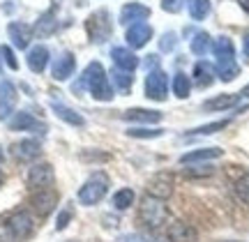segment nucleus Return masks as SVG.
Listing matches in <instances>:
<instances>
[{"instance_id":"nucleus-1","label":"nucleus","mask_w":249,"mask_h":242,"mask_svg":"<svg viewBox=\"0 0 249 242\" xmlns=\"http://www.w3.org/2000/svg\"><path fill=\"white\" fill-rule=\"evenodd\" d=\"M210 51L214 53V72L224 83L233 81L240 74V65L235 63V46L226 35L213 39V49Z\"/></svg>"},{"instance_id":"nucleus-2","label":"nucleus","mask_w":249,"mask_h":242,"mask_svg":"<svg viewBox=\"0 0 249 242\" xmlns=\"http://www.w3.org/2000/svg\"><path fill=\"white\" fill-rule=\"evenodd\" d=\"M81 86H86L90 95L95 99H99V102H111V99H113V86H111L104 67L99 63H90L88 67L83 69Z\"/></svg>"},{"instance_id":"nucleus-3","label":"nucleus","mask_w":249,"mask_h":242,"mask_svg":"<svg viewBox=\"0 0 249 242\" xmlns=\"http://www.w3.org/2000/svg\"><path fill=\"white\" fill-rule=\"evenodd\" d=\"M86 33H88L90 42H95V44L107 42L108 37H111V33H113L108 9H97V12H92V14L86 18Z\"/></svg>"},{"instance_id":"nucleus-4","label":"nucleus","mask_w":249,"mask_h":242,"mask_svg":"<svg viewBox=\"0 0 249 242\" xmlns=\"http://www.w3.org/2000/svg\"><path fill=\"white\" fill-rule=\"evenodd\" d=\"M139 219L148 228H160L166 222V206L161 198L155 196H143L141 198V210H139Z\"/></svg>"},{"instance_id":"nucleus-5","label":"nucleus","mask_w":249,"mask_h":242,"mask_svg":"<svg viewBox=\"0 0 249 242\" xmlns=\"http://www.w3.org/2000/svg\"><path fill=\"white\" fill-rule=\"evenodd\" d=\"M108 191V178L104 173H95L86 180V185L79 189V201L83 206H97Z\"/></svg>"},{"instance_id":"nucleus-6","label":"nucleus","mask_w":249,"mask_h":242,"mask_svg":"<svg viewBox=\"0 0 249 242\" xmlns=\"http://www.w3.org/2000/svg\"><path fill=\"white\" fill-rule=\"evenodd\" d=\"M169 95V79L161 69H150V74L145 76V97L152 102H164Z\"/></svg>"},{"instance_id":"nucleus-7","label":"nucleus","mask_w":249,"mask_h":242,"mask_svg":"<svg viewBox=\"0 0 249 242\" xmlns=\"http://www.w3.org/2000/svg\"><path fill=\"white\" fill-rule=\"evenodd\" d=\"M173 187H176V178H173L171 173H166V171L155 173V175L148 180V196L166 201L169 196H173Z\"/></svg>"},{"instance_id":"nucleus-8","label":"nucleus","mask_w":249,"mask_h":242,"mask_svg":"<svg viewBox=\"0 0 249 242\" xmlns=\"http://www.w3.org/2000/svg\"><path fill=\"white\" fill-rule=\"evenodd\" d=\"M7 231L14 240H26L33 233V217L26 210H18L7 219Z\"/></svg>"},{"instance_id":"nucleus-9","label":"nucleus","mask_w":249,"mask_h":242,"mask_svg":"<svg viewBox=\"0 0 249 242\" xmlns=\"http://www.w3.org/2000/svg\"><path fill=\"white\" fill-rule=\"evenodd\" d=\"M30 206H33V210L39 217L51 215L55 210V206H58V194L53 189H37L35 194L30 196Z\"/></svg>"},{"instance_id":"nucleus-10","label":"nucleus","mask_w":249,"mask_h":242,"mask_svg":"<svg viewBox=\"0 0 249 242\" xmlns=\"http://www.w3.org/2000/svg\"><path fill=\"white\" fill-rule=\"evenodd\" d=\"M28 187L30 189H46L51 182H53V166L51 164H35L33 169L28 171Z\"/></svg>"},{"instance_id":"nucleus-11","label":"nucleus","mask_w":249,"mask_h":242,"mask_svg":"<svg viewBox=\"0 0 249 242\" xmlns=\"http://www.w3.org/2000/svg\"><path fill=\"white\" fill-rule=\"evenodd\" d=\"M124 39H127V44L132 46V49H143V46L152 39V26H150V23H145V21H141V23H134V26L127 28Z\"/></svg>"},{"instance_id":"nucleus-12","label":"nucleus","mask_w":249,"mask_h":242,"mask_svg":"<svg viewBox=\"0 0 249 242\" xmlns=\"http://www.w3.org/2000/svg\"><path fill=\"white\" fill-rule=\"evenodd\" d=\"M166 238H169L171 242H196L198 231H196L192 224L182 222V219H176V222L169 224V228H166Z\"/></svg>"},{"instance_id":"nucleus-13","label":"nucleus","mask_w":249,"mask_h":242,"mask_svg":"<svg viewBox=\"0 0 249 242\" xmlns=\"http://www.w3.org/2000/svg\"><path fill=\"white\" fill-rule=\"evenodd\" d=\"M12 155L18 161H33L42 155V145L35 138H23V141H17V143L12 145Z\"/></svg>"},{"instance_id":"nucleus-14","label":"nucleus","mask_w":249,"mask_h":242,"mask_svg":"<svg viewBox=\"0 0 249 242\" xmlns=\"http://www.w3.org/2000/svg\"><path fill=\"white\" fill-rule=\"evenodd\" d=\"M17 99V88L12 86V81H0V120L12 116Z\"/></svg>"},{"instance_id":"nucleus-15","label":"nucleus","mask_w":249,"mask_h":242,"mask_svg":"<svg viewBox=\"0 0 249 242\" xmlns=\"http://www.w3.org/2000/svg\"><path fill=\"white\" fill-rule=\"evenodd\" d=\"M150 17V9L141 5V2H127L123 9H120V23L123 26H134V23H141Z\"/></svg>"},{"instance_id":"nucleus-16","label":"nucleus","mask_w":249,"mask_h":242,"mask_svg":"<svg viewBox=\"0 0 249 242\" xmlns=\"http://www.w3.org/2000/svg\"><path fill=\"white\" fill-rule=\"evenodd\" d=\"M9 129H14V132H42V134H44L46 127L42 125L39 120H35L30 113L18 111V113H14L12 120H9Z\"/></svg>"},{"instance_id":"nucleus-17","label":"nucleus","mask_w":249,"mask_h":242,"mask_svg":"<svg viewBox=\"0 0 249 242\" xmlns=\"http://www.w3.org/2000/svg\"><path fill=\"white\" fill-rule=\"evenodd\" d=\"M7 33H9L12 44L17 46V49H28L30 39H33V28L26 26V23H21V21L9 23V26H7Z\"/></svg>"},{"instance_id":"nucleus-18","label":"nucleus","mask_w":249,"mask_h":242,"mask_svg":"<svg viewBox=\"0 0 249 242\" xmlns=\"http://www.w3.org/2000/svg\"><path fill=\"white\" fill-rule=\"evenodd\" d=\"M111 58H113V63H116L118 69H123V72H134V69L141 65V60H139L129 49H124V46H116V49L111 51Z\"/></svg>"},{"instance_id":"nucleus-19","label":"nucleus","mask_w":249,"mask_h":242,"mask_svg":"<svg viewBox=\"0 0 249 242\" xmlns=\"http://www.w3.org/2000/svg\"><path fill=\"white\" fill-rule=\"evenodd\" d=\"M74 69H76V60H74V55H71L70 51H65V53L53 63L51 74H53L55 81H67L71 74H74Z\"/></svg>"},{"instance_id":"nucleus-20","label":"nucleus","mask_w":249,"mask_h":242,"mask_svg":"<svg viewBox=\"0 0 249 242\" xmlns=\"http://www.w3.org/2000/svg\"><path fill=\"white\" fill-rule=\"evenodd\" d=\"M49 49L46 46H42V44H37V46H33L30 51H28V67L33 69L35 74H42L46 69V65H49Z\"/></svg>"},{"instance_id":"nucleus-21","label":"nucleus","mask_w":249,"mask_h":242,"mask_svg":"<svg viewBox=\"0 0 249 242\" xmlns=\"http://www.w3.org/2000/svg\"><path fill=\"white\" fill-rule=\"evenodd\" d=\"M224 150L222 148H201V150H192V153H185L180 157V164L187 166V164H198V161H210L222 157Z\"/></svg>"},{"instance_id":"nucleus-22","label":"nucleus","mask_w":249,"mask_h":242,"mask_svg":"<svg viewBox=\"0 0 249 242\" xmlns=\"http://www.w3.org/2000/svg\"><path fill=\"white\" fill-rule=\"evenodd\" d=\"M123 118L127 120V122H148V125H152V122H160L161 120V113L160 111H152V108H129V111H124Z\"/></svg>"},{"instance_id":"nucleus-23","label":"nucleus","mask_w":249,"mask_h":242,"mask_svg":"<svg viewBox=\"0 0 249 242\" xmlns=\"http://www.w3.org/2000/svg\"><path fill=\"white\" fill-rule=\"evenodd\" d=\"M240 102V95H231V92H224V95H217L214 99H208L203 104L205 111H226V108H233Z\"/></svg>"},{"instance_id":"nucleus-24","label":"nucleus","mask_w":249,"mask_h":242,"mask_svg":"<svg viewBox=\"0 0 249 242\" xmlns=\"http://www.w3.org/2000/svg\"><path fill=\"white\" fill-rule=\"evenodd\" d=\"M194 81L198 88H208L214 81V67L210 63H205V60H198L194 65Z\"/></svg>"},{"instance_id":"nucleus-25","label":"nucleus","mask_w":249,"mask_h":242,"mask_svg":"<svg viewBox=\"0 0 249 242\" xmlns=\"http://www.w3.org/2000/svg\"><path fill=\"white\" fill-rule=\"evenodd\" d=\"M55 28H58V21H55V9H51V12H46V14H42L39 17V21H37L35 26V33L37 37H49L55 33Z\"/></svg>"},{"instance_id":"nucleus-26","label":"nucleus","mask_w":249,"mask_h":242,"mask_svg":"<svg viewBox=\"0 0 249 242\" xmlns=\"http://www.w3.org/2000/svg\"><path fill=\"white\" fill-rule=\"evenodd\" d=\"M51 108H53V113L60 120H65L67 125H74V127H81L83 125V116H79L74 108H70V106H65V104H58V102H53L51 104Z\"/></svg>"},{"instance_id":"nucleus-27","label":"nucleus","mask_w":249,"mask_h":242,"mask_svg":"<svg viewBox=\"0 0 249 242\" xmlns=\"http://www.w3.org/2000/svg\"><path fill=\"white\" fill-rule=\"evenodd\" d=\"M213 49V37L208 35L205 30H201V33H196L194 39H192V51H194L198 58H203L208 51Z\"/></svg>"},{"instance_id":"nucleus-28","label":"nucleus","mask_w":249,"mask_h":242,"mask_svg":"<svg viewBox=\"0 0 249 242\" xmlns=\"http://www.w3.org/2000/svg\"><path fill=\"white\" fill-rule=\"evenodd\" d=\"M187 9L194 21H203L210 14V0H187Z\"/></svg>"},{"instance_id":"nucleus-29","label":"nucleus","mask_w":249,"mask_h":242,"mask_svg":"<svg viewBox=\"0 0 249 242\" xmlns=\"http://www.w3.org/2000/svg\"><path fill=\"white\" fill-rule=\"evenodd\" d=\"M173 92H176V97L178 99H187L189 95H192V81H189L187 74L178 72L176 76H173Z\"/></svg>"},{"instance_id":"nucleus-30","label":"nucleus","mask_w":249,"mask_h":242,"mask_svg":"<svg viewBox=\"0 0 249 242\" xmlns=\"http://www.w3.org/2000/svg\"><path fill=\"white\" fill-rule=\"evenodd\" d=\"M111 83H113V86H116L118 90H123V92H129V88H132V74L129 72H123V69H113V72H111Z\"/></svg>"},{"instance_id":"nucleus-31","label":"nucleus","mask_w":249,"mask_h":242,"mask_svg":"<svg viewBox=\"0 0 249 242\" xmlns=\"http://www.w3.org/2000/svg\"><path fill=\"white\" fill-rule=\"evenodd\" d=\"M134 198H136V194H134L132 189H120V191H116V196H113V207L116 210H127V207L134 206Z\"/></svg>"},{"instance_id":"nucleus-32","label":"nucleus","mask_w":249,"mask_h":242,"mask_svg":"<svg viewBox=\"0 0 249 242\" xmlns=\"http://www.w3.org/2000/svg\"><path fill=\"white\" fill-rule=\"evenodd\" d=\"M231 125V118H224V120H217V122H210V125H203V127H196V129H192L189 134H214V132H219V129H224V127Z\"/></svg>"},{"instance_id":"nucleus-33","label":"nucleus","mask_w":249,"mask_h":242,"mask_svg":"<svg viewBox=\"0 0 249 242\" xmlns=\"http://www.w3.org/2000/svg\"><path fill=\"white\" fill-rule=\"evenodd\" d=\"M161 134H164V129H141V127L127 129V136H132V138H157Z\"/></svg>"},{"instance_id":"nucleus-34","label":"nucleus","mask_w":249,"mask_h":242,"mask_svg":"<svg viewBox=\"0 0 249 242\" xmlns=\"http://www.w3.org/2000/svg\"><path fill=\"white\" fill-rule=\"evenodd\" d=\"M235 194H238V198H240L242 203L249 206V173H245V175L235 182Z\"/></svg>"},{"instance_id":"nucleus-35","label":"nucleus","mask_w":249,"mask_h":242,"mask_svg":"<svg viewBox=\"0 0 249 242\" xmlns=\"http://www.w3.org/2000/svg\"><path fill=\"white\" fill-rule=\"evenodd\" d=\"M185 173L192 178H205V175H213L214 169L213 166H192V169H185Z\"/></svg>"},{"instance_id":"nucleus-36","label":"nucleus","mask_w":249,"mask_h":242,"mask_svg":"<svg viewBox=\"0 0 249 242\" xmlns=\"http://www.w3.org/2000/svg\"><path fill=\"white\" fill-rule=\"evenodd\" d=\"M0 55H2V60L7 63L9 69H18V63H17V58H14V51H12L9 46H2V49H0Z\"/></svg>"},{"instance_id":"nucleus-37","label":"nucleus","mask_w":249,"mask_h":242,"mask_svg":"<svg viewBox=\"0 0 249 242\" xmlns=\"http://www.w3.org/2000/svg\"><path fill=\"white\" fill-rule=\"evenodd\" d=\"M182 5H185V0H161V9L169 14H178Z\"/></svg>"},{"instance_id":"nucleus-38","label":"nucleus","mask_w":249,"mask_h":242,"mask_svg":"<svg viewBox=\"0 0 249 242\" xmlns=\"http://www.w3.org/2000/svg\"><path fill=\"white\" fill-rule=\"evenodd\" d=\"M176 42H178V37H176V33H166V35L161 37V42H160V51H171L173 46H176Z\"/></svg>"},{"instance_id":"nucleus-39","label":"nucleus","mask_w":249,"mask_h":242,"mask_svg":"<svg viewBox=\"0 0 249 242\" xmlns=\"http://www.w3.org/2000/svg\"><path fill=\"white\" fill-rule=\"evenodd\" d=\"M70 219H71V210L67 207V210H62V212H60V217H58V224H55V228H58V231H62L65 226L70 224Z\"/></svg>"},{"instance_id":"nucleus-40","label":"nucleus","mask_w":249,"mask_h":242,"mask_svg":"<svg viewBox=\"0 0 249 242\" xmlns=\"http://www.w3.org/2000/svg\"><path fill=\"white\" fill-rule=\"evenodd\" d=\"M116 242H145V238H141V235H136V233H124Z\"/></svg>"},{"instance_id":"nucleus-41","label":"nucleus","mask_w":249,"mask_h":242,"mask_svg":"<svg viewBox=\"0 0 249 242\" xmlns=\"http://www.w3.org/2000/svg\"><path fill=\"white\" fill-rule=\"evenodd\" d=\"M242 53H245V58L249 60V35L245 37V42H242Z\"/></svg>"},{"instance_id":"nucleus-42","label":"nucleus","mask_w":249,"mask_h":242,"mask_svg":"<svg viewBox=\"0 0 249 242\" xmlns=\"http://www.w3.org/2000/svg\"><path fill=\"white\" fill-rule=\"evenodd\" d=\"M145 58H148V60H145L143 65H148V67H152V65L157 63V55H145Z\"/></svg>"},{"instance_id":"nucleus-43","label":"nucleus","mask_w":249,"mask_h":242,"mask_svg":"<svg viewBox=\"0 0 249 242\" xmlns=\"http://www.w3.org/2000/svg\"><path fill=\"white\" fill-rule=\"evenodd\" d=\"M240 97H247V99H249V83H247V86H245V88H242V92H240Z\"/></svg>"},{"instance_id":"nucleus-44","label":"nucleus","mask_w":249,"mask_h":242,"mask_svg":"<svg viewBox=\"0 0 249 242\" xmlns=\"http://www.w3.org/2000/svg\"><path fill=\"white\" fill-rule=\"evenodd\" d=\"M240 5H242V7H245V9H247V12H249V0H240Z\"/></svg>"},{"instance_id":"nucleus-45","label":"nucleus","mask_w":249,"mask_h":242,"mask_svg":"<svg viewBox=\"0 0 249 242\" xmlns=\"http://www.w3.org/2000/svg\"><path fill=\"white\" fill-rule=\"evenodd\" d=\"M2 182H5V175H2V171H0V185H2Z\"/></svg>"},{"instance_id":"nucleus-46","label":"nucleus","mask_w":249,"mask_h":242,"mask_svg":"<svg viewBox=\"0 0 249 242\" xmlns=\"http://www.w3.org/2000/svg\"><path fill=\"white\" fill-rule=\"evenodd\" d=\"M67 242H79V240H67Z\"/></svg>"},{"instance_id":"nucleus-47","label":"nucleus","mask_w":249,"mask_h":242,"mask_svg":"<svg viewBox=\"0 0 249 242\" xmlns=\"http://www.w3.org/2000/svg\"><path fill=\"white\" fill-rule=\"evenodd\" d=\"M231 242H238V240H231Z\"/></svg>"}]
</instances>
